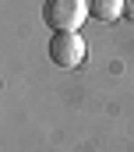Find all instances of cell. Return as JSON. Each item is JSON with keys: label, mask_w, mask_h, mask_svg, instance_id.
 Instances as JSON below:
<instances>
[{"label": "cell", "mask_w": 134, "mask_h": 152, "mask_svg": "<svg viewBox=\"0 0 134 152\" xmlns=\"http://www.w3.org/2000/svg\"><path fill=\"white\" fill-rule=\"evenodd\" d=\"M124 18H131V21H134V0H127V7H124Z\"/></svg>", "instance_id": "cell-4"}, {"label": "cell", "mask_w": 134, "mask_h": 152, "mask_svg": "<svg viewBox=\"0 0 134 152\" xmlns=\"http://www.w3.org/2000/svg\"><path fill=\"white\" fill-rule=\"evenodd\" d=\"M88 18V0H46L42 21L53 32H78Z\"/></svg>", "instance_id": "cell-1"}, {"label": "cell", "mask_w": 134, "mask_h": 152, "mask_svg": "<svg viewBox=\"0 0 134 152\" xmlns=\"http://www.w3.org/2000/svg\"><path fill=\"white\" fill-rule=\"evenodd\" d=\"M50 60L57 67H78L85 60V39H81V32H53V39H50Z\"/></svg>", "instance_id": "cell-2"}, {"label": "cell", "mask_w": 134, "mask_h": 152, "mask_svg": "<svg viewBox=\"0 0 134 152\" xmlns=\"http://www.w3.org/2000/svg\"><path fill=\"white\" fill-rule=\"evenodd\" d=\"M124 7H127V0H88V18L109 25V21L124 18Z\"/></svg>", "instance_id": "cell-3"}]
</instances>
